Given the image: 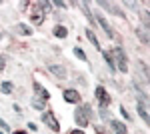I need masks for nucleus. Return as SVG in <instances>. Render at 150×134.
<instances>
[{
	"instance_id": "14",
	"label": "nucleus",
	"mask_w": 150,
	"mask_h": 134,
	"mask_svg": "<svg viewBox=\"0 0 150 134\" xmlns=\"http://www.w3.org/2000/svg\"><path fill=\"white\" fill-rule=\"evenodd\" d=\"M86 38H88V40L92 42V46H94V48H98V50H100V42H98V38H96V34H94L92 30H90V28L86 30Z\"/></svg>"
},
{
	"instance_id": "16",
	"label": "nucleus",
	"mask_w": 150,
	"mask_h": 134,
	"mask_svg": "<svg viewBox=\"0 0 150 134\" xmlns=\"http://www.w3.org/2000/svg\"><path fill=\"white\" fill-rule=\"evenodd\" d=\"M0 90H2L4 94H12V92H14V84L8 82V80H4V82H2V86H0Z\"/></svg>"
},
{
	"instance_id": "18",
	"label": "nucleus",
	"mask_w": 150,
	"mask_h": 134,
	"mask_svg": "<svg viewBox=\"0 0 150 134\" xmlns=\"http://www.w3.org/2000/svg\"><path fill=\"white\" fill-rule=\"evenodd\" d=\"M102 56H104V60H106V64H108V68H110V70H116L114 62H112V56L108 54V52H102Z\"/></svg>"
},
{
	"instance_id": "9",
	"label": "nucleus",
	"mask_w": 150,
	"mask_h": 134,
	"mask_svg": "<svg viewBox=\"0 0 150 134\" xmlns=\"http://www.w3.org/2000/svg\"><path fill=\"white\" fill-rule=\"evenodd\" d=\"M136 110H138V116L142 118V122H150V116H148V108H146V102H138L136 104Z\"/></svg>"
},
{
	"instance_id": "13",
	"label": "nucleus",
	"mask_w": 150,
	"mask_h": 134,
	"mask_svg": "<svg viewBox=\"0 0 150 134\" xmlns=\"http://www.w3.org/2000/svg\"><path fill=\"white\" fill-rule=\"evenodd\" d=\"M32 106H34L38 112H44V110H46V102L42 100V98H38V96L32 98Z\"/></svg>"
},
{
	"instance_id": "25",
	"label": "nucleus",
	"mask_w": 150,
	"mask_h": 134,
	"mask_svg": "<svg viewBox=\"0 0 150 134\" xmlns=\"http://www.w3.org/2000/svg\"><path fill=\"white\" fill-rule=\"evenodd\" d=\"M4 64H6V62H4V58L0 56V68H4Z\"/></svg>"
},
{
	"instance_id": "1",
	"label": "nucleus",
	"mask_w": 150,
	"mask_h": 134,
	"mask_svg": "<svg viewBox=\"0 0 150 134\" xmlns=\"http://www.w3.org/2000/svg\"><path fill=\"white\" fill-rule=\"evenodd\" d=\"M108 54L112 56V62H114V68L116 70H120L122 74H126L128 72V58H126V52L120 48V46H114Z\"/></svg>"
},
{
	"instance_id": "27",
	"label": "nucleus",
	"mask_w": 150,
	"mask_h": 134,
	"mask_svg": "<svg viewBox=\"0 0 150 134\" xmlns=\"http://www.w3.org/2000/svg\"><path fill=\"white\" fill-rule=\"evenodd\" d=\"M0 40H2V32H0Z\"/></svg>"
},
{
	"instance_id": "10",
	"label": "nucleus",
	"mask_w": 150,
	"mask_h": 134,
	"mask_svg": "<svg viewBox=\"0 0 150 134\" xmlns=\"http://www.w3.org/2000/svg\"><path fill=\"white\" fill-rule=\"evenodd\" d=\"M110 122V126H112V130H114V134H128V128L124 122H120V120H108Z\"/></svg>"
},
{
	"instance_id": "21",
	"label": "nucleus",
	"mask_w": 150,
	"mask_h": 134,
	"mask_svg": "<svg viewBox=\"0 0 150 134\" xmlns=\"http://www.w3.org/2000/svg\"><path fill=\"white\" fill-rule=\"evenodd\" d=\"M120 114H122V118H124V120H130V114H128V110L124 108V106H120Z\"/></svg>"
},
{
	"instance_id": "5",
	"label": "nucleus",
	"mask_w": 150,
	"mask_h": 134,
	"mask_svg": "<svg viewBox=\"0 0 150 134\" xmlns=\"http://www.w3.org/2000/svg\"><path fill=\"white\" fill-rule=\"evenodd\" d=\"M94 94H96V98H98V102H100V106H102V108H106V106L110 104V94H108L102 86H96Z\"/></svg>"
},
{
	"instance_id": "12",
	"label": "nucleus",
	"mask_w": 150,
	"mask_h": 134,
	"mask_svg": "<svg viewBox=\"0 0 150 134\" xmlns=\"http://www.w3.org/2000/svg\"><path fill=\"white\" fill-rule=\"evenodd\" d=\"M34 90H36V94H38V98H42L44 102H46L48 98H50V94H48V92H46L44 88H42V86H40L38 82H34Z\"/></svg>"
},
{
	"instance_id": "6",
	"label": "nucleus",
	"mask_w": 150,
	"mask_h": 134,
	"mask_svg": "<svg viewBox=\"0 0 150 134\" xmlns=\"http://www.w3.org/2000/svg\"><path fill=\"white\" fill-rule=\"evenodd\" d=\"M48 70H50V74L52 76H56L58 80H64L68 74H66V68L60 66V64H48Z\"/></svg>"
},
{
	"instance_id": "23",
	"label": "nucleus",
	"mask_w": 150,
	"mask_h": 134,
	"mask_svg": "<svg viewBox=\"0 0 150 134\" xmlns=\"http://www.w3.org/2000/svg\"><path fill=\"white\" fill-rule=\"evenodd\" d=\"M0 128H2V130H8V124L4 122V120H0Z\"/></svg>"
},
{
	"instance_id": "28",
	"label": "nucleus",
	"mask_w": 150,
	"mask_h": 134,
	"mask_svg": "<svg viewBox=\"0 0 150 134\" xmlns=\"http://www.w3.org/2000/svg\"><path fill=\"white\" fill-rule=\"evenodd\" d=\"M0 134H2V132H0Z\"/></svg>"
},
{
	"instance_id": "26",
	"label": "nucleus",
	"mask_w": 150,
	"mask_h": 134,
	"mask_svg": "<svg viewBox=\"0 0 150 134\" xmlns=\"http://www.w3.org/2000/svg\"><path fill=\"white\" fill-rule=\"evenodd\" d=\"M14 134H26V132H24V130H16Z\"/></svg>"
},
{
	"instance_id": "19",
	"label": "nucleus",
	"mask_w": 150,
	"mask_h": 134,
	"mask_svg": "<svg viewBox=\"0 0 150 134\" xmlns=\"http://www.w3.org/2000/svg\"><path fill=\"white\" fill-rule=\"evenodd\" d=\"M74 54L78 56V58H80V60H84V62H86V60H88V58H86V54H84V50H82V48H78V46H76V48H74Z\"/></svg>"
},
{
	"instance_id": "8",
	"label": "nucleus",
	"mask_w": 150,
	"mask_h": 134,
	"mask_svg": "<svg viewBox=\"0 0 150 134\" xmlns=\"http://www.w3.org/2000/svg\"><path fill=\"white\" fill-rule=\"evenodd\" d=\"M136 36L140 38L142 44H148L150 36H148V26H136Z\"/></svg>"
},
{
	"instance_id": "22",
	"label": "nucleus",
	"mask_w": 150,
	"mask_h": 134,
	"mask_svg": "<svg viewBox=\"0 0 150 134\" xmlns=\"http://www.w3.org/2000/svg\"><path fill=\"white\" fill-rule=\"evenodd\" d=\"M54 6H56V8H66V4H64V2H54Z\"/></svg>"
},
{
	"instance_id": "15",
	"label": "nucleus",
	"mask_w": 150,
	"mask_h": 134,
	"mask_svg": "<svg viewBox=\"0 0 150 134\" xmlns=\"http://www.w3.org/2000/svg\"><path fill=\"white\" fill-rule=\"evenodd\" d=\"M52 32H54L56 38H66V36H68V30H66L64 26H54V30H52Z\"/></svg>"
},
{
	"instance_id": "4",
	"label": "nucleus",
	"mask_w": 150,
	"mask_h": 134,
	"mask_svg": "<svg viewBox=\"0 0 150 134\" xmlns=\"http://www.w3.org/2000/svg\"><path fill=\"white\" fill-rule=\"evenodd\" d=\"M94 22H96L98 26H100V28H102V30H104V34H106L108 38H114V32H112L110 24L106 22V18H104L102 14H96V16H94Z\"/></svg>"
},
{
	"instance_id": "3",
	"label": "nucleus",
	"mask_w": 150,
	"mask_h": 134,
	"mask_svg": "<svg viewBox=\"0 0 150 134\" xmlns=\"http://www.w3.org/2000/svg\"><path fill=\"white\" fill-rule=\"evenodd\" d=\"M42 122L46 124L50 130H54V132H58V130H60V124H58L56 116H54L52 112H42Z\"/></svg>"
},
{
	"instance_id": "7",
	"label": "nucleus",
	"mask_w": 150,
	"mask_h": 134,
	"mask_svg": "<svg viewBox=\"0 0 150 134\" xmlns=\"http://www.w3.org/2000/svg\"><path fill=\"white\" fill-rule=\"evenodd\" d=\"M62 96H64V100L68 102V104H78V102H80V94H78L76 90H72V88H66L62 92Z\"/></svg>"
},
{
	"instance_id": "2",
	"label": "nucleus",
	"mask_w": 150,
	"mask_h": 134,
	"mask_svg": "<svg viewBox=\"0 0 150 134\" xmlns=\"http://www.w3.org/2000/svg\"><path fill=\"white\" fill-rule=\"evenodd\" d=\"M90 106L88 104H84V106H76L74 108V120H76V124H78V128H86L88 124H90Z\"/></svg>"
},
{
	"instance_id": "17",
	"label": "nucleus",
	"mask_w": 150,
	"mask_h": 134,
	"mask_svg": "<svg viewBox=\"0 0 150 134\" xmlns=\"http://www.w3.org/2000/svg\"><path fill=\"white\" fill-rule=\"evenodd\" d=\"M42 20H44V12H42V10H40V12H32V22H34V24H40Z\"/></svg>"
},
{
	"instance_id": "20",
	"label": "nucleus",
	"mask_w": 150,
	"mask_h": 134,
	"mask_svg": "<svg viewBox=\"0 0 150 134\" xmlns=\"http://www.w3.org/2000/svg\"><path fill=\"white\" fill-rule=\"evenodd\" d=\"M18 30H20L22 34H26V36H30V34H32L30 28H26V24H18Z\"/></svg>"
},
{
	"instance_id": "24",
	"label": "nucleus",
	"mask_w": 150,
	"mask_h": 134,
	"mask_svg": "<svg viewBox=\"0 0 150 134\" xmlns=\"http://www.w3.org/2000/svg\"><path fill=\"white\" fill-rule=\"evenodd\" d=\"M70 134H84V130H80V128H76V130H70Z\"/></svg>"
},
{
	"instance_id": "11",
	"label": "nucleus",
	"mask_w": 150,
	"mask_h": 134,
	"mask_svg": "<svg viewBox=\"0 0 150 134\" xmlns=\"http://www.w3.org/2000/svg\"><path fill=\"white\" fill-rule=\"evenodd\" d=\"M98 6H100V8H106V10H108V12H112V14H118V16H122V12L118 10L116 6H112L110 2H104V0H100V2H98Z\"/></svg>"
}]
</instances>
